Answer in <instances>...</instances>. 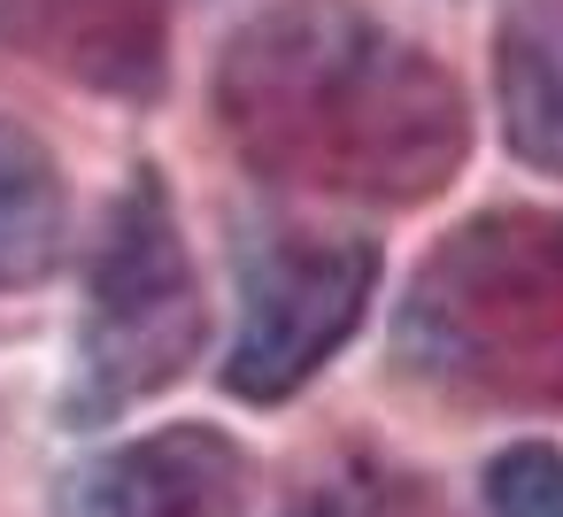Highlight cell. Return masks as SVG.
Wrapping results in <instances>:
<instances>
[{
	"label": "cell",
	"mask_w": 563,
	"mask_h": 517,
	"mask_svg": "<svg viewBox=\"0 0 563 517\" xmlns=\"http://www.w3.org/2000/svg\"><path fill=\"white\" fill-rule=\"evenodd\" d=\"M209 109L255 186L386 217L440 201L478 140L448 55L371 0H263L209 70Z\"/></svg>",
	"instance_id": "obj_1"
},
{
	"label": "cell",
	"mask_w": 563,
	"mask_h": 517,
	"mask_svg": "<svg viewBox=\"0 0 563 517\" xmlns=\"http://www.w3.org/2000/svg\"><path fill=\"white\" fill-rule=\"evenodd\" d=\"M494 109H501V147L525 170L563 178V0H501Z\"/></svg>",
	"instance_id": "obj_7"
},
{
	"label": "cell",
	"mask_w": 563,
	"mask_h": 517,
	"mask_svg": "<svg viewBox=\"0 0 563 517\" xmlns=\"http://www.w3.org/2000/svg\"><path fill=\"white\" fill-rule=\"evenodd\" d=\"M378 240L363 232H309V224H263L240 232L232 278H240V324L217 363L224 394L247 409L294 402L309 378H324L347 340L363 332L378 301Z\"/></svg>",
	"instance_id": "obj_4"
},
{
	"label": "cell",
	"mask_w": 563,
	"mask_h": 517,
	"mask_svg": "<svg viewBox=\"0 0 563 517\" xmlns=\"http://www.w3.org/2000/svg\"><path fill=\"white\" fill-rule=\"evenodd\" d=\"M70 248V178L55 147L0 117V294H32L63 271Z\"/></svg>",
	"instance_id": "obj_8"
},
{
	"label": "cell",
	"mask_w": 563,
	"mask_h": 517,
	"mask_svg": "<svg viewBox=\"0 0 563 517\" xmlns=\"http://www.w3.org/2000/svg\"><path fill=\"white\" fill-rule=\"evenodd\" d=\"M201 348H209V294L186 248L178 194L155 163H140L86 263V317L70 340L63 425L70 432L117 425L124 409L170 394L201 363Z\"/></svg>",
	"instance_id": "obj_3"
},
{
	"label": "cell",
	"mask_w": 563,
	"mask_h": 517,
	"mask_svg": "<svg viewBox=\"0 0 563 517\" xmlns=\"http://www.w3.org/2000/svg\"><path fill=\"white\" fill-rule=\"evenodd\" d=\"M486 517H563V448L555 440H509L478 471Z\"/></svg>",
	"instance_id": "obj_10"
},
{
	"label": "cell",
	"mask_w": 563,
	"mask_h": 517,
	"mask_svg": "<svg viewBox=\"0 0 563 517\" xmlns=\"http://www.w3.org/2000/svg\"><path fill=\"white\" fill-rule=\"evenodd\" d=\"M255 463L224 425L178 417L117 440L63 486V517H247Z\"/></svg>",
	"instance_id": "obj_5"
},
{
	"label": "cell",
	"mask_w": 563,
	"mask_h": 517,
	"mask_svg": "<svg viewBox=\"0 0 563 517\" xmlns=\"http://www.w3.org/2000/svg\"><path fill=\"white\" fill-rule=\"evenodd\" d=\"M0 47L78 94L147 109L170 86V0H0Z\"/></svg>",
	"instance_id": "obj_6"
},
{
	"label": "cell",
	"mask_w": 563,
	"mask_h": 517,
	"mask_svg": "<svg viewBox=\"0 0 563 517\" xmlns=\"http://www.w3.org/2000/svg\"><path fill=\"white\" fill-rule=\"evenodd\" d=\"M286 517H448V509H440L432 479H417L409 463H394V455H347Z\"/></svg>",
	"instance_id": "obj_9"
},
{
	"label": "cell",
	"mask_w": 563,
	"mask_h": 517,
	"mask_svg": "<svg viewBox=\"0 0 563 517\" xmlns=\"http://www.w3.org/2000/svg\"><path fill=\"white\" fill-rule=\"evenodd\" d=\"M394 363L455 409H563V209L494 201L448 224L394 301Z\"/></svg>",
	"instance_id": "obj_2"
}]
</instances>
